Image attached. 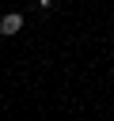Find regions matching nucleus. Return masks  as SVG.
<instances>
[{
	"label": "nucleus",
	"instance_id": "obj_1",
	"mask_svg": "<svg viewBox=\"0 0 114 121\" xmlns=\"http://www.w3.org/2000/svg\"><path fill=\"white\" fill-rule=\"evenodd\" d=\"M19 30H23V15H19V11L0 15V34H8V38H11V34H19Z\"/></svg>",
	"mask_w": 114,
	"mask_h": 121
},
{
	"label": "nucleus",
	"instance_id": "obj_2",
	"mask_svg": "<svg viewBox=\"0 0 114 121\" xmlns=\"http://www.w3.org/2000/svg\"><path fill=\"white\" fill-rule=\"evenodd\" d=\"M53 4H57V0H38V8H53Z\"/></svg>",
	"mask_w": 114,
	"mask_h": 121
}]
</instances>
